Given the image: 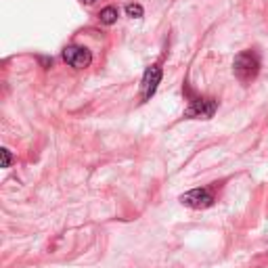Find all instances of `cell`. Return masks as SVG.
<instances>
[{
  "label": "cell",
  "mask_w": 268,
  "mask_h": 268,
  "mask_svg": "<svg viewBox=\"0 0 268 268\" xmlns=\"http://www.w3.org/2000/svg\"><path fill=\"white\" fill-rule=\"evenodd\" d=\"M233 72L237 76L239 82H243V84H249L258 78L260 74V59H258V55L253 52V50H243V52H239L235 61H233Z\"/></svg>",
  "instance_id": "6da1fadb"
},
{
  "label": "cell",
  "mask_w": 268,
  "mask_h": 268,
  "mask_svg": "<svg viewBox=\"0 0 268 268\" xmlns=\"http://www.w3.org/2000/svg\"><path fill=\"white\" fill-rule=\"evenodd\" d=\"M216 109H218L216 98H193L189 107L185 109V116L191 120H209L214 118Z\"/></svg>",
  "instance_id": "7a4b0ae2"
},
{
  "label": "cell",
  "mask_w": 268,
  "mask_h": 268,
  "mask_svg": "<svg viewBox=\"0 0 268 268\" xmlns=\"http://www.w3.org/2000/svg\"><path fill=\"white\" fill-rule=\"evenodd\" d=\"M214 193L209 189H193L185 195H180V203L187 205L191 209H205V207H211L214 205Z\"/></svg>",
  "instance_id": "3957f363"
},
{
  "label": "cell",
  "mask_w": 268,
  "mask_h": 268,
  "mask_svg": "<svg viewBox=\"0 0 268 268\" xmlns=\"http://www.w3.org/2000/svg\"><path fill=\"white\" fill-rule=\"evenodd\" d=\"M159 82H162V67H157V65L147 67L143 74V82H140V98L149 101V98L157 92Z\"/></svg>",
  "instance_id": "277c9868"
},
{
  "label": "cell",
  "mask_w": 268,
  "mask_h": 268,
  "mask_svg": "<svg viewBox=\"0 0 268 268\" xmlns=\"http://www.w3.org/2000/svg\"><path fill=\"white\" fill-rule=\"evenodd\" d=\"M63 61L76 69H86L92 63V55L84 46H67L63 48Z\"/></svg>",
  "instance_id": "5b68a950"
},
{
  "label": "cell",
  "mask_w": 268,
  "mask_h": 268,
  "mask_svg": "<svg viewBox=\"0 0 268 268\" xmlns=\"http://www.w3.org/2000/svg\"><path fill=\"white\" fill-rule=\"evenodd\" d=\"M118 9L116 7H107V9H103L101 13H98V19H101V23H105V25H114L116 21H118Z\"/></svg>",
  "instance_id": "8992f818"
},
{
  "label": "cell",
  "mask_w": 268,
  "mask_h": 268,
  "mask_svg": "<svg viewBox=\"0 0 268 268\" xmlns=\"http://www.w3.org/2000/svg\"><path fill=\"white\" fill-rule=\"evenodd\" d=\"M126 15L132 17V19H140L143 17V7L140 5H128L126 7Z\"/></svg>",
  "instance_id": "52a82bcc"
},
{
  "label": "cell",
  "mask_w": 268,
  "mask_h": 268,
  "mask_svg": "<svg viewBox=\"0 0 268 268\" xmlns=\"http://www.w3.org/2000/svg\"><path fill=\"white\" fill-rule=\"evenodd\" d=\"M0 153H3V168H11V164H13V155H11V151L5 147Z\"/></svg>",
  "instance_id": "ba28073f"
},
{
  "label": "cell",
  "mask_w": 268,
  "mask_h": 268,
  "mask_svg": "<svg viewBox=\"0 0 268 268\" xmlns=\"http://www.w3.org/2000/svg\"><path fill=\"white\" fill-rule=\"evenodd\" d=\"M80 3H82V5H92L94 0H80Z\"/></svg>",
  "instance_id": "9c48e42d"
}]
</instances>
